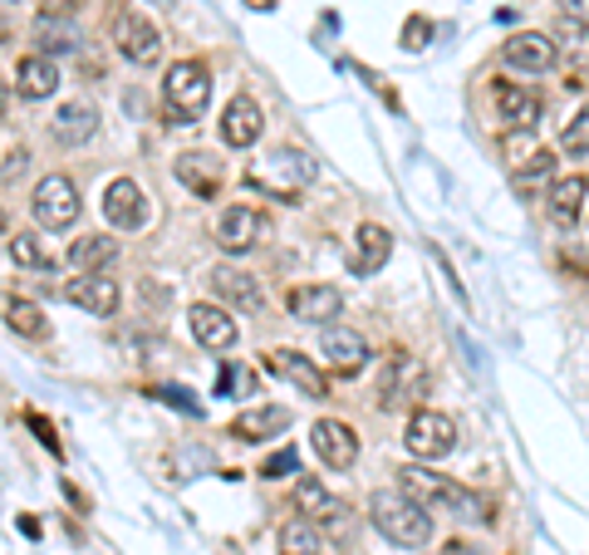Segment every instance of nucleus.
<instances>
[{
  "instance_id": "nucleus-1",
  "label": "nucleus",
  "mask_w": 589,
  "mask_h": 555,
  "mask_svg": "<svg viewBox=\"0 0 589 555\" xmlns=\"http://www.w3.org/2000/svg\"><path fill=\"white\" fill-rule=\"evenodd\" d=\"M369 516L393 546H427V536H433V516H427V506L413 502L407 492H373Z\"/></svg>"
},
{
  "instance_id": "nucleus-2",
  "label": "nucleus",
  "mask_w": 589,
  "mask_h": 555,
  "mask_svg": "<svg viewBox=\"0 0 589 555\" xmlns=\"http://www.w3.org/2000/svg\"><path fill=\"white\" fill-rule=\"evenodd\" d=\"M246 183L256 192H266V197H276V202H300V192L314 183V163L300 148H276V153L256 157Z\"/></svg>"
},
{
  "instance_id": "nucleus-3",
  "label": "nucleus",
  "mask_w": 589,
  "mask_h": 555,
  "mask_svg": "<svg viewBox=\"0 0 589 555\" xmlns=\"http://www.w3.org/2000/svg\"><path fill=\"white\" fill-rule=\"evenodd\" d=\"M399 482H403V492L413 496V502H423V506L437 502V506H447V512L462 516V521H492V502H486L482 492H472V486L442 482V477H433V472H423V467H403Z\"/></svg>"
},
{
  "instance_id": "nucleus-4",
  "label": "nucleus",
  "mask_w": 589,
  "mask_h": 555,
  "mask_svg": "<svg viewBox=\"0 0 589 555\" xmlns=\"http://www.w3.org/2000/svg\"><path fill=\"white\" fill-rule=\"evenodd\" d=\"M163 99H167V113L173 123H197L211 104V79H207V64L202 60H183L173 64L163 79Z\"/></svg>"
},
{
  "instance_id": "nucleus-5",
  "label": "nucleus",
  "mask_w": 589,
  "mask_h": 555,
  "mask_svg": "<svg viewBox=\"0 0 589 555\" xmlns=\"http://www.w3.org/2000/svg\"><path fill=\"white\" fill-rule=\"evenodd\" d=\"M108 40H113V50H118L128 64H138V70H147V64L163 60V35H157L153 20L138 16L133 6H113Z\"/></svg>"
},
{
  "instance_id": "nucleus-6",
  "label": "nucleus",
  "mask_w": 589,
  "mask_h": 555,
  "mask_svg": "<svg viewBox=\"0 0 589 555\" xmlns=\"http://www.w3.org/2000/svg\"><path fill=\"white\" fill-rule=\"evenodd\" d=\"M427 393V369L423 359L403 354V349H393L389 359H383L379 369V403L383 408H413L417 399Z\"/></svg>"
},
{
  "instance_id": "nucleus-7",
  "label": "nucleus",
  "mask_w": 589,
  "mask_h": 555,
  "mask_svg": "<svg viewBox=\"0 0 589 555\" xmlns=\"http://www.w3.org/2000/svg\"><path fill=\"white\" fill-rule=\"evenodd\" d=\"M30 212H35V222L44 226V232H70V226L79 222V187L64 173L40 177L35 197H30Z\"/></svg>"
},
{
  "instance_id": "nucleus-8",
  "label": "nucleus",
  "mask_w": 589,
  "mask_h": 555,
  "mask_svg": "<svg viewBox=\"0 0 589 555\" xmlns=\"http://www.w3.org/2000/svg\"><path fill=\"white\" fill-rule=\"evenodd\" d=\"M403 443H407V452H413V458H447V452L457 448V423H452L447 413H433V408H423V413L407 418Z\"/></svg>"
},
{
  "instance_id": "nucleus-9",
  "label": "nucleus",
  "mask_w": 589,
  "mask_h": 555,
  "mask_svg": "<svg viewBox=\"0 0 589 555\" xmlns=\"http://www.w3.org/2000/svg\"><path fill=\"white\" fill-rule=\"evenodd\" d=\"M310 443H314V452H320L324 467H334V472H349V467L359 462V438H354V428L339 423V418H320V423L310 428Z\"/></svg>"
},
{
  "instance_id": "nucleus-10",
  "label": "nucleus",
  "mask_w": 589,
  "mask_h": 555,
  "mask_svg": "<svg viewBox=\"0 0 589 555\" xmlns=\"http://www.w3.org/2000/svg\"><path fill=\"white\" fill-rule=\"evenodd\" d=\"M104 217L118 226V232H143L147 226V192L133 183V177H113L104 192Z\"/></svg>"
},
{
  "instance_id": "nucleus-11",
  "label": "nucleus",
  "mask_w": 589,
  "mask_h": 555,
  "mask_svg": "<svg viewBox=\"0 0 589 555\" xmlns=\"http://www.w3.org/2000/svg\"><path fill=\"white\" fill-rule=\"evenodd\" d=\"M260 232H266V217L256 207H226L217 222V246L226 256H246L260 241Z\"/></svg>"
},
{
  "instance_id": "nucleus-12",
  "label": "nucleus",
  "mask_w": 589,
  "mask_h": 555,
  "mask_svg": "<svg viewBox=\"0 0 589 555\" xmlns=\"http://www.w3.org/2000/svg\"><path fill=\"white\" fill-rule=\"evenodd\" d=\"M260 129H266V113H260V104L251 94H236L231 104L221 109V138L226 148H251V143L260 138Z\"/></svg>"
},
{
  "instance_id": "nucleus-13",
  "label": "nucleus",
  "mask_w": 589,
  "mask_h": 555,
  "mask_svg": "<svg viewBox=\"0 0 589 555\" xmlns=\"http://www.w3.org/2000/svg\"><path fill=\"white\" fill-rule=\"evenodd\" d=\"M492 99H496V119H502L506 129H536L540 123V94L536 89L502 79V84L492 89Z\"/></svg>"
},
{
  "instance_id": "nucleus-14",
  "label": "nucleus",
  "mask_w": 589,
  "mask_h": 555,
  "mask_svg": "<svg viewBox=\"0 0 589 555\" xmlns=\"http://www.w3.org/2000/svg\"><path fill=\"white\" fill-rule=\"evenodd\" d=\"M320 354H324V364H330L334 373H359L369 364V345H364V335L359 330H344V325H330L320 339Z\"/></svg>"
},
{
  "instance_id": "nucleus-15",
  "label": "nucleus",
  "mask_w": 589,
  "mask_h": 555,
  "mask_svg": "<svg viewBox=\"0 0 589 555\" xmlns=\"http://www.w3.org/2000/svg\"><path fill=\"white\" fill-rule=\"evenodd\" d=\"M266 364H270V373L290 379L294 389L304 393V399H324V393H330V379H324V373L314 369L310 359L300 354V349H270V354H266Z\"/></svg>"
},
{
  "instance_id": "nucleus-16",
  "label": "nucleus",
  "mask_w": 589,
  "mask_h": 555,
  "mask_svg": "<svg viewBox=\"0 0 589 555\" xmlns=\"http://www.w3.org/2000/svg\"><path fill=\"white\" fill-rule=\"evenodd\" d=\"M64 300L79 305L84 315H113L118 310V286H113L104 270H84V276H74L64 286Z\"/></svg>"
},
{
  "instance_id": "nucleus-17",
  "label": "nucleus",
  "mask_w": 589,
  "mask_h": 555,
  "mask_svg": "<svg viewBox=\"0 0 589 555\" xmlns=\"http://www.w3.org/2000/svg\"><path fill=\"white\" fill-rule=\"evenodd\" d=\"M286 310L304 325H330L339 310H344V296L334 286H294L286 296Z\"/></svg>"
},
{
  "instance_id": "nucleus-18",
  "label": "nucleus",
  "mask_w": 589,
  "mask_h": 555,
  "mask_svg": "<svg viewBox=\"0 0 589 555\" xmlns=\"http://www.w3.org/2000/svg\"><path fill=\"white\" fill-rule=\"evenodd\" d=\"M187 320H192V335H197L202 349H217V354H226V349L236 345V320L221 310V305H211V300L192 305Z\"/></svg>"
},
{
  "instance_id": "nucleus-19",
  "label": "nucleus",
  "mask_w": 589,
  "mask_h": 555,
  "mask_svg": "<svg viewBox=\"0 0 589 555\" xmlns=\"http://www.w3.org/2000/svg\"><path fill=\"white\" fill-rule=\"evenodd\" d=\"M506 64L512 70H526V74H546V70H555V40L550 35H536V30H520V35H512L506 40Z\"/></svg>"
},
{
  "instance_id": "nucleus-20",
  "label": "nucleus",
  "mask_w": 589,
  "mask_h": 555,
  "mask_svg": "<svg viewBox=\"0 0 589 555\" xmlns=\"http://www.w3.org/2000/svg\"><path fill=\"white\" fill-rule=\"evenodd\" d=\"M50 133H54V143H60V148H84V143L99 133L94 104H84V99H74V104H60V113H54V123H50Z\"/></svg>"
},
{
  "instance_id": "nucleus-21",
  "label": "nucleus",
  "mask_w": 589,
  "mask_h": 555,
  "mask_svg": "<svg viewBox=\"0 0 589 555\" xmlns=\"http://www.w3.org/2000/svg\"><path fill=\"white\" fill-rule=\"evenodd\" d=\"M16 89H20V99H50L60 89V64L50 54H20Z\"/></svg>"
},
{
  "instance_id": "nucleus-22",
  "label": "nucleus",
  "mask_w": 589,
  "mask_h": 555,
  "mask_svg": "<svg viewBox=\"0 0 589 555\" xmlns=\"http://www.w3.org/2000/svg\"><path fill=\"white\" fill-rule=\"evenodd\" d=\"M177 183H183L192 197H217L221 192V163L211 153H183L177 157Z\"/></svg>"
},
{
  "instance_id": "nucleus-23",
  "label": "nucleus",
  "mask_w": 589,
  "mask_h": 555,
  "mask_svg": "<svg viewBox=\"0 0 589 555\" xmlns=\"http://www.w3.org/2000/svg\"><path fill=\"white\" fill-rule=\"evenodd\" d=\"M286 428H290V408H280V403H260V408H251V413L236 418L231 433L241 438V443H266V438L286 433Z\"/></svg>"
},
{
  "instance_id": "nucleus-24",
  "label": "nucleus",
  "mask_w": 589,
  "mask_h": 555,
  "mask_svg": "<svg viewBox=\"0 0 589 555\" xmlns=\"http://www.w3.org/2000/svg\"><path fill=\"white\" fill-rule=\"evenodd\" d=\"M211 286H217V300H231L236 310H260V305H266V290L256 286V276H246V270H236V266L211 270Z\"/></svg>"
},
{
  "instance_id": "nucleus-25",
  "label": "nucleus",
  "mask_w": 589,
  "mask_h": 555,
  "mask_svg": "<svg viewBox=\"0 0 589 555\" xmlns=\"http://www.w3.org/2000/svg\"><path fill=\"white\" fill-rule=\"evenodd\" d=\"M585 192H589L585 177H560V183L550 187V197H546L550 217L560 226H575V222H580V207H585Z\"/></svg>"
},
{
  "instance_id": "nucleus-26",
  "label": "nucleus",
  "mask_w": 589,
  "mask_h": 555,
  "mask_svg": "<svg viewBox=\"0 0 589 555\" xmlns=\"http://www.w3.org/2000/svg\"><path fill=\"white\" fill-rule=\"evenodd\" d=\"M113 260H118V241H113V236H79L70 246L74 270H108Z\"/></svg>"
},
{
  "instance_id": "nucleus-27",
  "label": "nucleus",
  "mask_w": 589,
  "mask_h": 555,
  "mask_svg": "<svg viewBox=\"0 0 589 555\" xmlns=\"http://www.w3.org/2000/svg\"><path fill=\"white\" fill-rule=\"evenodd\" d=\"M6 325L16 335H25V339H50V320H44V310L40 305H30V300H20V296H6Z\"/></svg>"
},
{
  "instance_id": "nucleus-28",
  "label": "nucleus",
  "mask_w": 589,
  "mask_h": 555,
  "mask_svg": "<svg viewBox=\"0 0 589 555\" xmlns=\"http://www.w3.org/2000/svg\"><path fill=\"white\" fill-rule=\"evenodd\" d=\"M389 256H393V236L383 232V226H373V222H364L359 226V270H383L389 266Z\"/></svg>"
},
{
  "instance_id": "nucleus-29",
  "label": "nucleus",
  "mask_w": 589,
  "mask_h": 555,
  "mask_svg": "<svg viewBox=\"0 0 589 555\" xmlns=\"http://www.w3.org/2000/svg\"><path fill=\"white\" fill-rule=\"evenodd\" d=\"M35 44H40V54H70L79 44V30L70 20H54V10H50V16L35 20Z\"/></svg>"
},
{
  "instance_id": "nucleus-30",
  "label": "nucleus",
  "mask_w": 589,
  "mask_h": 555,
  "mask_svg": "<svg viewBox=\"0 0 589 555\" xmlns=\"http://www.w3.org/2000/svg\"><path fill=\"white\" fill-rule=\"evenodd\" d=\"M10 260H16L20 270H35V276H50V270H54V256L44 251L40 236H30V232L10 236Z\"/></svg>"
},
{
  "instance_id": "nucleus-31",
  "label": "nucleus",
  "mask_w": 589,
  "mask_h": 555,
  "mask_svg": "<svg viewBox=\"0 0 589 555\" xmlns=\"http://www.w3.org/2000/svg\"><path fill=\"white\" fill-rule=\"evenodd\" d=\"M280 555H320V531H314V521L294 516L280 526Z\"/></svg>"
},
{
  "instance_id": "nucleus-32",
  "label": "nucleus",
  "mask_w": 589,
  "mask_h": 555,
  "mask_svg": "<svg viewBox=\"0 0 589 555\" xmlns=\"http://www.w3.org/2000/svg\"><path fill=\"white\" fill-rule=\"evenodd\" d=\"M555 54H570V60L575 64H589V25H585V20H570V16H565L560 20V25H555Z\"/></svg>"
},
{
  "instance_id": "nucleus-33",
  "label": "nucleus",
  "mask_w": 589,
  "mask_h": 555,
  "mask_svg": "<svg viewBox=\"0 0 589 555\" xmlns=\"http://www.w3.org/2000/svg\"><path fill=\"white\" fill-rule=\"evenodd\" d=\"M330 506H334V496L324 492V486L314 482V477H300V482H294V512H304V521H320L324 512H330Z\"/></svg>"
},
{
  "instance_id": "nucleus-34",
  "label": "nucleus",
  "mask_w": 589,
  "mask_h": 555,
  "mask_svg": "<svg viewBox=\"0 0 589 555\" xmlns=\"http://www.w3.org/2000/svg\"><path fill=\"white\" fill-rule=\"evenodd\" d=\"M560 148L570 153V157H580V153H589V104L575 113L570 123H565V133H560Z\"/></svg>"
},
{
  "instance_id": "nucleus-35",
  "label": "nucleus",
  "mask_w": 589,
  "mask_h": 555,
  "mask_svg": "<svg viewBox=\"0 0 589 555\" xmlns=\"http://www.w3.org/2000/svg\"><path fill=\"white\" fill-rule=\"evenodd\" d=\"M555 173V153H546V148H536L526 157V163L516 167V187H526V183H546V177Z\"/></svg>"
},
{
  "instance_id": "nucleus-36",
  "label": "nucleus",
  "mask_w": 589,
  "mask_h": 555,
  "mask_svg": "<svg viewBox=\"0 0 589 555\" xmlns=\"http://www.w3.org/2000/svg\"><path fill=\"white\" fill-rule=\"evenodd\" d=\"M290 472H300V452L286 448V452H276V458L260 467V477H290Z\"/></svg>"
},
{
  "instance_id": "nucleus-37",
  "label": "nucleus",
  "mask_w": 589,
  "mask_h": 555,
  "mask_svg": "<svg viewBox=\"0 0 589 555\" xmlns=\"http://www.w3.org/2000/svg\"><path fill=\"white\" fill-rule=\"evenodd\" d=\"M25 167H30V153H25V148H10V153H6V163H0V183H16V177L25 173Z\"/></svg>"
},
{
  "instance_id": "nucleus-38",
  "label": "nucleus",
  "mask_w": 589,
  "mask_h": 555,
  "mask_svg": "<svg viewBox=\"0 0 589 555\" xmlns=\"http://www.w3.org/2000/svg\"><path fill=\"white\" fill-rule=\"evenodd\" d=\"M427 44V20H407L403 25V50H423Z\"/></svg>"
},
{
  "instance_id": "nucleus-39",
  "label": "nucleus",
  "mask_w": 589,
  "mask_h": 555,
  "mask_svg": "<svg viewBox=\"0 0 589 555\" xmlns=\"http://www.w3.org/2000/svg\"><path fill=\"white\" fill-rule=\"evenodd\" d=\"M25 418H30V428H35V433H40V443H44V448H50V452H60V438H54V433H50V423H44V418H40V413H25Z\"/></svg>"
},
{
  "instance_id": "nucleus-40",
  "label": "nucleus",
  "mask_w": 589,
  "mask_h": 555,
  "mask_svg": "<svg viewBox=\"0 0 589 555\" xmlns=\"http://www.w3.org/2000/svg\"><path fill=\"white\" fill-rule=\"evenodd\" d=\"M560 10L570 20H585V25H589V0H560Z\"/></svg>"
},
{
  "instance_id": "nucleus-41",
  "label": "nucleus",
  "mask_w": 589,
  "mask_h": 555,
  "mask_svg": "<svg viewBox=\"0 0 589 555\" xmlns=\"http://www.w3.org/2000/svg\"><path fill=\"white\" fill-rule=\"evenodd\" d=\"M442 555H482V551L472 546V541H447V546H442Z\"/></svg>"
},
{
  "instance_id": "nucleus-42",
  "label": "nucleus",
  "mask_w": 589,
  "mask_h": 555,
  "mask_svg": "<svg viewBox=\"0 0 589 555\" xmlns=\"http://www.w3.org/2000/svg\"><path fill=\"white\" fill-rule=\"evenodd\" d=\"M74 0H44V10H70Z\"/></svg>"
},
{
  "instance_id": "nucleus-43",
  "label": "nucleus",
  "mask_w": 589,
  "mask_h": 555,
  "mask_svg": "<svg viewBox=\"0 0 589 555\" xmlns=\"http://www.w3.org/2000/svg\"><path fill=\"white\" fill-rule=\"evenodd\" d=\"M246 6H251V10H270V6H276V0H246Z\"/></svg>"
},
{
  "instance_id": "nucleus-44",
  "label": "nucleus",
  "mask_w": 589,
  "mask_h": 555,
  "mask_svg": "<svg viewBox=\"0 0 589 555\" xmlns=\"http://www.w3.org/2000/svg\"><path fill=\"white\" fill-rule=\"evenodd\" d=\"M0 113H6V84H0Z\"/></svg>"
},
{
  "instance_id": "nucleus-45",
  "label": "nucleus",
  "mask_w": 589,
  "mask_h": 555,
  "mask_svg": "<svg viewBox=\"0 0 589 555\" xmlns=\"http://www.w3.org/2000/svg\"><path fill=\"white\" fill-rule=\"evenodd\" d=\"M153 6H173V0H153Z\"/></svg>"
},
{
  "instance_id": "nucleus-46",
  "label": "nucleus",
  "mask_w": 589,
  "mask_h": 555,
  "mask_svg": "<svg viewBox=\"0 0 589 555\" xmlns=\"http://www.w3.org/2000/svg\"><path fill=\"white\" fill-rule=\"evenodd\" d=\"M0 226H6V212H0Z\"/></svg>"
}]
</instances>
